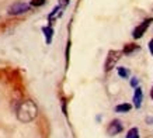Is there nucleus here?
<instances>
[{
  "instance_id": "nucleus-1",
  "label": "nucleus",
  "mask_w": 153,
  "mask_h": 138,
  "mask_svg": "<svg viewBox=\"0 0 153 138\" xmlns=\"http://www.w3.org/2000/svg\"><path fill=\"white\" fill-rule=\"evenodd\" d=\"M17 118L21 123H31L37 118L38 107L33 100H24L21 101L17 107Z\"/></svg>"
},
{
  "instance_id": "nucleus-2",
  "label": "nucleus",
  "mask_w": 153,
  "mask_h": 138,
  "mask_svg": "<svg viewBox=\"0 0 153 138\" xmlns=\"http://www.w3.org/2000/svg\"><path fill=\"white\" fill-rule=\"evenodd\" d=\"M121 55H122V51H117V50L108 51V54L105 56V62H104V70L110 72V70L115 68L118 61L121 59Z\"/></svg>"
},
{
  "instance_id": "nucleus-3",
  "label": "nucleus",
  "mask_w": 153,
  "mask_h": 138,
  "mask_svg": "<svg viewBox=\"0 0 153 138\" xmlns=\"http://www.w3.org/2000/svg\"><path fill=\"white\" fill-rule=\"evenodd\" d=\"M31 7H33V6L30 4V3L17 2V3H13V4L10 6L9 10H7V13H9V16H21V14L30 11Z\"/></svg>"
},
{
  "instance_id": "nucleus-4",
  "label": "nucleus",
  "mask_w": 153,
  "mask_h": 138,
  "mask_svg": "<svg viewBox=\"0 0 153 138\" xmlns=\"http://www.w3.org/2000/svg\"><path fill=\"white\" fill-rule=\"evenodd\" d=\"M152 23H153L152 17H149V19L143 20L139 26H136V27L134 28V31H132V38H134V40H139V38H142L145 35V32L148 31L149 26H150Z\"/></svg>"
},
{
  "instance_id": "nucleus-5",
  "label": "nucleus",
  "mask_w": 153,
  "mask_h": 138,
  "mask_svg": "<svg viewBox=\"0 0 153 138\" xmlns=\"http://www.w3.org/2000/svg\"><path fill=\"white\" fill-rule=\"evenodd\" d=\"M122 130H124V125H122V123H121V120L115 118L108 124V127H107V134H108L110 137H114V135H117V134L122 133Z\"/></svg>"
},
{
  "instance_id": "nucleus-6",
  "label": "nucleus",
  "mask_w": 153,
  "mask_h": 138,
  "mask_svg": "<svg viewBox=\"0 0 153 138\" xmlns=\"http://www.w3.org/2000/svg\"><path fill=\"white\" fill-rule=\"evenodd\" d=\"M132 101H134V107H135V109H140V106H142V101H143V90H142V88H140V86L135 88L134 99H132Z\"/></svg>"
},
{
  "instance_id": "nucleus-7",
  "label": "nucleus",
  "mask_w": 153,
  "mask_h": 138,
  "mask_svg": "<svg viewBox=\"0 0 153 138\" xmlns=\"http://www.w3.org/2000/svg\"><path fill=\"white\" fill-rule=\"evenodd\" d=\"M42 32H44V37H45V42L49 45L52 42V38H53V28L51 26H45V27H42Z\"/></svg>"
},
{
  "instance_id": "nucleus-8",
  "label": "nucleus",
  "mask_w": 153,
  "mask_h": 138,
  "mask_svg": "<svg viewBox=\"0 0 153 138\" xmlns=\"http://www.w3.org/2000/svg\"><path fill=\"white\" fill-rule=\"evenodd\" d=\"M63 14V9L60 7V6H56V7H53V10H52L51 13L48 14V20H49V23H52L55 19H58V17H60Z\"/></svg>"
},
{
  "instance_id": "nucleus-9",
  "label": "nucleus",
  "mask_w": 153,
  "mask_h": 138,
  "mask_svg": "<svg viewBox=\"0 0 153 138\" xmlns=\"http://www.w3.org/2000/svg\"><path fill=\"white\" fill-rule=\"evenodd\" d=\"M140 46L136 45V44H126L125 46H124V50H122V54H125V55H132L134 52H136V51H139Z\"/></svg>"
},
{
  "instance_id": "nucleus-10",
  "label": "nucleus",
  "mask_w": 153,
  "mask_h": 138,
  "mask_svg": "<svg viewBox=\"0 0 153 138\" xmlns=\"http://www.w3.org/2000/svg\"><path fill=\"white\" fill-rule=\"evenodd\" d=\"M131 109H132V104H129V103H121V104H118V106H115V113H128V111H131Z\"/></svg>"
},
{
  "instance_id": "nucleus-11",
  "label": "nucleus",
  "mask_w": 153,
  "mask_h": 138,
  "mask_svg": "<svg viewBox=\"0 0 153 138\" xmlns=\"http://www.w3.org/2000/svg\"><path fill=\"white\" fill-rule=\"evenodd\" d=\"M117 74H118L120 78L128 79L129 78V75H131V72H129V69L125 68V66H118V68H117Z\"/></svg>"
},
{
  "instance_id": "nucleus-12",
  "label": "nucleus",
  "mask_w": 153,
  "mask_h": 138,
  "mask_svg": "<svg viewBox=\"0 0 153 138\" xmlns=\"http://www.w3.org/2000/svg\"><path fill=\"white\" fill-rule=\"evenodd\" d=\"M125 138H139V130L136 128V127H132V128L126 133Z\"/></svg>"
},
{
  "instance_id": "nucleus-13",
  "label": "nucleus",
  "mask_w": 153,
  "mask_h": 138,
  "mask_svg": "<svg viewBox=\"0 0 153 138\" xmlns=\"http://www.w3.org/2000/svg\"><path fill=\"white\" fill-rule=\"evenodd\" d=\"M47 3V0H31V3L30 4L33 6V7H41Z\"/></svg>"
},
{
  "instance_id": "nucleus-14",
  "label": "nucleus",
  "mask_w": 153,
  "mask_h": 138,
  "mask_svg": "<svg viewBox=\"0 0 153 138\" xmlns=\"http://www.w3.org/2000/svg\"><path fill=\"white\" fill-rule=\"evenodd\" d=\"M69 3H70V0H58V6H60L63 10L69 6Z\"/></svg>"
},
{
  "instance_id": "nucleus-15",
  "label": "nucleus",
  "mask_w": 153,
  "mask_h": 138,
  "mask_svg": "<svg viewBox=\"0 0 153 138\" xmlns=\"http://www.w3.org/2000/svg\"><path fill=\"white\" fill-rule=\"evenodd\" d=\"M129 83H131V86H132V88H138V86H139V79L138 78H131V80H129Z\"/></svg>"
},
{
  "instance_id": "nucleus-16",
  "label": "nucleus",
  "mask_w": 153,
  "mask_h": 138,
  "mask_svg": "<svg viewBox=\"0 0 153 138\" xmlns=\"http://www.w3.org/2000/svg\"><path fill=\"white\" fill-rule=\"evenodd\" d=\"M69 51H70V42H68V46H66V66L69 64Z\"/></svg>"
},
{
  "instance_id": "nucleus-17",
  "label": "nucleus",
  "mask_w": 153,
  "mask_h": 138,
  "mask_svg": "<svg viewBox=\"0 0 153 138\" xmlns=\"http://www.w3.org/2000/svg\"><path fill=\"white\" fill-rule=\"evenodd\" d=\"M149 51H150V54L153 55V38L149 41Z\"/></svg>"
},
{
  "instance_id": "nucleus-18",
  "label": "nucleus",
  "mask_w": 153,
  "mask_h": 138,
  "mask_svg": "<svg viewBox=\"0 0 153 138\" xmlns=\"http://www.w3.org/2000/svg\"><path fill=\"white\" fill-rule=\"evenodd\" d=\"M146 123H152L153 124V117H146Z\"/></svg>"
},
{
  "instance_id": "nucleus-19",
  "label": "nucleus",
  "mask_w": 153,
  "mask_h": 138,
  "mask_svg": "<svg viewBox=\"0 0 153 138\" xmlns=\"http://www.w3.org/2000/svg\"><path fill=\"white\" fill-rule=\"evenodd\" d=\"M150 97H152V100H153V86H152V89H150Z\"/></svg>"
}]
</instances>
